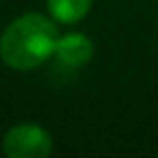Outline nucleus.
I'll list each match as a JSON object with an SVG mask.
<instances>
[{"label":"nucleus","mask_w":158,"mask_h":158,"mask_svg":"<svg viewBox=\"0 0 158 158\" xmlns=\"http://www.w3.org/2000/svg\"><path fill=\"white\" fill-rule=\"evenodd\" d=\"M48 9L54 20L63 24H76L89 13L91 0H48Z\"/></svg>","instance_id":"obj_4"},{"label":"nucleus","mask_w":158,"mask_h":158,"mask_svg":"<svg viewBox=\"0 0 158 158\" xmlns=\"http://www.w3.org/2000/svg\"><path fill=\"white\" fill-rule=\"evenodd\" d=\"M59 31L41 13L15 18L0 37V59L18 72H28L46 63L56 48Z\"/></svg>","instance_id":"obj_1"},{"label":"nucleus","mask_w":158,"mask_h":158,"mask_svg":"<svg viewBox=\"0 0 158 158\" xmlns=\"http://www.w3.org/2000/svg\"><path fill=\"white\" fill-rule=\"evenodd\" d=\"M54 54L67 67H82L93 56V44L82 33H67V35L59 37Z\"/></svg>","instance_id":"obj_3"},{"label":"nucleus","mask_w":158,"mask_h":158,"mask_svg":"<svg viewBox=\"0 0 158 158\" xmlns=\"http://www.w3.org/2000/svg\"><path fill=\"white\" fill-rule=\"evenodd\" d=\"M2 149L9 158H46L52 152V136L37 123H20L5 134Z\"/></svg>","instance_id":"obj_2"}]
</instances>
